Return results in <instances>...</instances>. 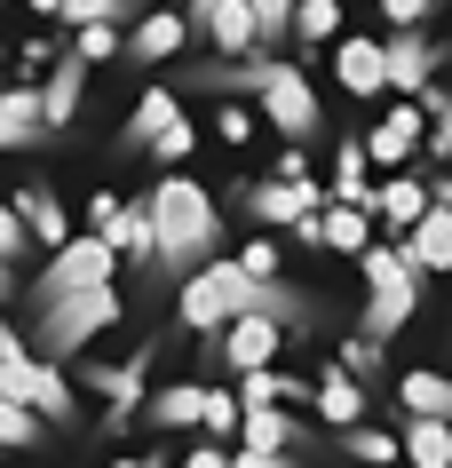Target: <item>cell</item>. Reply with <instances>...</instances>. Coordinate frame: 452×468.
I'll use <instances>...</instances> for the list:
<instances>
[{
	"mask_svg": "<svg viewBox=\"0 0 452 468\" xmlns=\"http://www.w3.org/2000/svg\"><path fill=\"white\" fill-rule=\"evenodd\" d=\"M143 215H151V271L167 286H183L191 271H206L223 254V207L191 175H159L143 191Z\"/></svg>",
	"mask_w": 452,
	"mask_h": 468,
	"instance_id": "cell-1",
	"label": "cell"
},
{
	"mask_svg": "<svg viewBox=\"0 0 452 468\" xmlns=\"http://www.w3.org/2000/svg\"><path fill=\"white\" fill-rule=\"evenodd\" d=\"M357 278H365V318H357V334L373 349H389V334H405L413 310H421V271L405 262L397 239H373V247L357 254Z\"/></svg>",
	"mask_w": 452,
	"mask_h": 468,
	"instance_id": "cell-2",
	"label": "cell"
},
{
	"mask_svg": "<svg viewBox=\"0 0 452 468\" xmlns=\"http://www.w3.org/2000/svg\"><path fill=\"white\" fill-rule=\"evenodd\" d=\"M127 318V302H120V286H96V294H79V302H64V310H48V318H32V357L40 366H79L88 357V342H103L111 325Z\"/></svg>",
	"mask_w": 452,
	"mask_h": 468,
	"instance_id": "cell-3",
	"label": "cell"
},
{
	"mask_svg": "<svg viewBox=\"0 0 452 468\" xmlns=\"http://www.w3.org/2000/svg\"><path fill=\"white\" fill-rule=\"evenodd\" d=\"M0 397H8V405H25L40 429H64V420L79 413V389H72L56 366H40V357L16 342V325H8V318H0Z\"/></svg>",
	"mask_w": 452,
	"mask_h": 468,
	"instance_id": "cell-4",
	"label": "cell"
},
{
	"mask_svg": "<svg viewBox=\"0 0 452 468\" xmlns=\"http://www.w3.org/2000/svg\"><path fill=\"white\" fill-rule=\"evenodd\" d=\"M230 318H254V278H238V262L215 254L206 271H191L175 286V325H183V334H199V342H215Z\"/></svg>",
	"mask_w": 452,
	"mask_h": 468,
	"instance_id": "cell-5",
	"label": "cell"
},
{
	"mask_svg": "<svg viewBox=\"0 0 452 468\" xmlns=\"http://www.w3.org/2000/svg\"><path fill=\"white\" fill-rule=\"evenodd\" d=\"M120 278V262H111V247L103 239H64V247L40 262V278L25 286V318H48V310H64V302L96 294V286H111Z\"/></svg>",
	"mask_w": 452,
	"mask_h": 468,
	"instance_id": "cell-6",
	"label": "cell"
},
{
	"mask_svg": "<svg viewBox=\"0 0 452 468\" xmlns=\"http://www.w3.org/2000/svg\"><path fill=\"white\" fill-rule=\"evenodd\" d=\"M143 366H151V342L135 349V357H120V366H88V357H79V366H64V381H79V389H96L103 397V437H127V420L143 413Z\"/></svg>",
	"mask_w": 452,
	"mask_h": 468,
	"instance_id": "cell-7",
	"label": "cell"
},
{
	"mask_svg": "<svg viewBox=\"0 0 452 468\" xmlns=\"http://www.w3.org/2000/svg\"><path fill=\"white\" fill-rule=\"evenodd\" d=\"M318 444H326V429H310V420L286 413V405H238V437H230V452H278V461L310 468Z\"/></svg>",
	"mask_w": 452,
	"mask_h": 468,
	"instance_id": "cell-8",
	"label": "cell"
},
{
	"mask_svg": "<svg viewBox=\"0 0 452 468\" xmlns=\"http://www.w3.org/2000/svg\"><path fill=\"white\" fill-rule=\"evenodd\" d=\"M238 207H247L254 222H262V239H270V230H294L301 215H326V183H262V175H247V183H238Z\"/></svg>",
	"mask_w": 452,
	"mask_h": 468,
	"instance_id": "cell-9",
	"label": "cell"
},
{
	"mask_svg": "<svg viewBox=\"0 0 452 468\" xmlns=\"http://www.w3.org/2000/svg\"><path fill=\"white\" fill-rule=\"evenodd\" d=\"M183 25L206 40V64H254V8H247V0H206V8H183Z\"/></svg>",
	"mask_w": 452,
	"mask_h": 468,
	"instance_id": "cell-10",
	"label": "cell"
},
{
	"mask_svg": "<svg viewBox=\"0 0 452 468\" xmlns=\"http://www.w3.org/2000/svg\"><path fill=\"white\" fill-rule=\"evenodd\" d=\"M206 349V366H223L230 381L238 373H262V366H278V349H286V334H278L270 318H230L215 342H199Z\"/></svg>",
	"mask_w": 452,
	"mask_h": 468,
	"instance_id": "cell-11",
	"label": "cell"
},
{
	"mask_svg": "<svg viewBox=\"0 0 452 468\" xmlns=\"http://www.w3.org/2000/svg\"><path fill=\"white\" fill-rule=\"evenodd\" d=\"M421 183H428V207H421V222L405 230L397 247H405V262L421 278H436L452 262V191H445V175H421Z\"/></svg>",
	"mask_w": 452,
	"mask_h": 468,
	"instance_id": "cell-12",
	"label": "cell"
},
{
	"mask_svg": "<svg viewBox=\"0 0 452 468\" xmlns=\"http://www.w3.org/2000/svg\"><path fill=\"white\" fill-rule=\"evenodd\" d=\"M8 215L25 222V239H32V254H56L64 239H72V215H64V198H56V183H16V198H8Z\"/></svg>",
	"mask_w": 452,
	"mask_h": 468,
	"instance_id": "cell-13",
	"label": "cell"
},
{
	"mask_svg": "<svg viewBox=\"0 0 452 468\" xmlns=\"http://www.w3.org/2000/svg\"><path fill=\"white\" fill-rule=\"evenodd\" d=\"M357 151H365V167L405 175L413 151H421V112H413V103H389V112L373 120V135H357Z\"/></svg>",
	"mask_w": 452,
	"mask_h": 468,
	"instance_id": "cell-14",
	"label": "cell"
},
{
	"mask_svg": "<svg viewBox=\"0 0 452 468\" xmlns=\"http://www.w3.org/2000/svg\"><path fill=\"white\" fill-rule=\"evenodd\" d=\"M183 48H191L183 8H151V16H135V25L120 32V56H127V64H175Z\"/></svg>",
	"mask_w": 452,
	"mask_h": 468,
	"instance_id": "cell-15",
	"label": "cell"
},
{
	"mask_svg": "<svg viewBox=\"0 0 452 468\" xmlns=\"http://www.w3.org/2000/svg\"><path fill=\"white\" fill-rule=\"evenodd\" d=\"M333 88L357 103H381V40L373 32H342L333 40Z\"/></svg>",
	"mask_w": 452,
	"mask_h": 468,
	"instance_id": "cell-16",
	"label": "cell"
},
{
	"mask_svg": "<svg viewBox=\"0 0 452 468\" xmlns=\"http://www.w3.org/2000/svg\"><path fill=\"white\" fill-rule=\"evenodd\" d=\"M32 96H40V127H48V135H64V127L79 120V96H88V64L64 48V56L48 64V80L32 88Z\"/></svg>",
	"mask_w": 452,
	"mask_h": 468,
	"instance_id": "cell-17",
	"label": "cell"
},
{
	"mask_svg": "<svg viewBox=\"0 0 452 468\" xmlns=\"http://www.w3.org/2000/svg\"><path fill=\"white\" fill-rule=\"evenodd\" d=\"M421 207H428V183H421V175H381L365 215L381 222V239H405V230L421 222Z\"/></svg>",
	"mask_w": 452,
	"mask_h": 468,
	"instance_id": "cell-18",
	"label": "cell"
},
{
	"mask_svg": "<svg viewBox=\"0 0 452 468\" xmlns=\"http://www.w3.org/2000/svg\"><path fill=\"white\" fill-rule=\"evenodd\" d=\"M96 239L111 247V262H135V271H151V215H143V198H120V207H111V222H103Z\"/></svg>",
	"mask_w": 452,
	"mask_h": 468,
	"instance_id": "cell-19",
	"label": "cell"
},
{
	"mask_svg": "<svg viewBox=\"0 0 452 468\" xmlns=\"http://www.w3.org/2000/svg\"><path fill=\"white\" fill-rule=\"evenodd\" d=\"M326 207H350V215H365V207H373V167H365L357 135H342V144H333V191H326ZM365 222H373V215H365Z\"/></svg>",
	"mask_w": 452,
	"mask_h": 468,
	"instance_id": "cell-20",
	"label": "cell"
},
{
	"mask_svg": "<svg viewBox=\"0 0 452 468\" xmlns=\"http://www.w3.org/2000/svg\"><path fill=\"white\" fill-rule=\"evenodd\" d=\"M206 420V381H167L143 397V429H199Z\"/></svg>",
	"mask_w": 452,
	"mask_h": 468,
	"instance_id": "cell-21",
	"label": "cell"
},
{
	"mask_svg": "<svg viewBox=\"0 0 452 468\" xmlns=\"http://www.w3.org/2000/svg\"><path fill=\"white\" fill-rule=\"evenodd\" d=\"M310 405H318V429H326V437H333V429H357V420H365V389H357L350 373H333V366L318 373Z\"/></svg>",
	"mask_w": 452,
	"mask_h": 468,
	"instance_id": "cell-22",
	"label": "cell"
},
{
	"mask_svg": "<svg viewBox=\"0 0 452 468\" xmlns=\"http://www.w3.org/2000/svg\"><path fill=\"white\" fill-rule=\"evenodd\" d=\"M32 144H48V127H40V96L16 80V88H0V151H32Z\"/></svg>",
	"mask_w": 452,
	"mask_h": 468,
	"instance_id": "cell-23",
	"label": "cell"
},
{
	"mask_svg": "<svg viewBox=\"0 0 452 468\" xmlns=\"http://www.w3.org/2000/svg\"><path fill=\"white\" fill-rule=\"evenodd\" d=\"M183 120V103H175V88H143V103L127 112V127H120V151H143L159 127H175Z\"/></svg>",
	"mask_w": 452,
	"mask_h": 468,
	"instance_id": "cell-24",
	"label": "cell"
},
{
	"mask_svg": "<svg viewBox=\"0 0 452 468\" xmlns=\"http://www.w3.org/2000/svg\"><path fill=\"white\" fill-rule=\"evenodd\" d=\"M445 373H428V366H413V373H397V413L405 420H445Z\"/></svg>",
	"mask_w": 452,
	"mask_h": 468,
	"instance_id": "cell-25",
	"label": "cell"
},
{
	"mask_svg": "<svg viewBox=\"0 0 452 468\" xmlns=\"http://www.w3.org/2000/svg\"><path fill=\"white\" fill-rule=\"evenodd\" d=\"M230 397H238V405H286V413H294V405H301L310 389H301L294 373L262 366V373H238V381H230Z\"/></svg>",
	"mask_w": 452,
	"mask_h": 468,
	"instance_id": "cell-26",
	"label": "cell"
},
{
	"mask_svg": "<svg viewBox=\"0 0 452 468\" xmlns=\"http://www.w3.org/2000/svg\"><path fill=\"white\" fill-rule=\"evenodd\" d=\"M318 247L326 254H365L373 247V222L350 215V207H326V215H318Z\"/></svg>",
	"mask_w": 452,
	"mask_h": 468,
	"instance_id": "cell-27",
	"label": "cell"
},
{
	"mask_svg": "<svg viewBox=\"0 0 452 468\" xmlns=\"http://www.w3.org/2000/svg\"><path fill=\"white\" fill-rule=\"evenodd\" d=\"M333 452H350L357 468H397V429H333Z\"/></svg>",
	"mask_w": 452,
	"mask_h": 468,
	"instance_id": "cell-28",
	"label": "cell"
},
{
	"mask_svg": "<svg viewBox=\"0 0 452 468\" xmlns=\"http://www.w3.org/2000/svg\"><path fill=\"white\" fill-rule=\"evenodd\" d=\"M286 40H294V48H326V40H342V8H333V0H301L294 25H286Z\"/></svg>",
	"mask_w": 452,
	"mask_h": 468,
	"instance_id": "cell-29",
	"label": "cell"
},
{
	"mask_svg": "<svg viewBox=\"0 0 452 468\" xmlns=\"http://www.w3.org/2000/svg\"><path fill=\"white\" fill-rule=\"evenodd\" d=\"M397 452H405L413 468H445V452H452L445 420H405V429H397Z\"/></svg>",
	"mask_w": 452,
	"mask_h": 468,
	"instance_id": "cell-30",
	"label": "cell"
},
{
	"mask_svg": "<svg viewBox=\"0 0 452 468\" xmlns=\"http://www.w3.org/2000/svg\"><path fill=\"white\" fill-rule=\"evenodd\" d=\"M333 373H350L357 389H373L381 373H389V349H373V342H365V334H350V342L333 349Z\"/></svg>",
	"mask_w": 452,
	"mask_h": 468,
	"instance_id": "cell-31",
	"label": "cell"
},
{
	"mask_svg": "<svg viewBox=\"0 0 452 468\" xmlns=\"http://www.w3.org/2000/svg\"><path fill=\"white\" fill-rule=\"evenodd\" d=\"M230 262H238V278L270 286V278H286V239H247V247L230 254Z\"/></svg>",
	"mask_w": 452,
	"mask_h": 468,
	"instance_id": "cell-32",
	"label": "cell"
},
{
	"mask_svg": "<svg viewBox=\"0 0 452 468\" xmlns=\"http://www.w3.org/2000/svg\"><path fill=\"white\" fill-rule=\"evenodd\" d=\"M247 8H254V56L286 48V25H294V8H286V0H247Z\"/></svg>",
	"mask_w": 452,
	"mask_h": 468,
	"instance_id": "cell-33",
	"label": "cell"
},
{
	"mask_svg": "<svg viewBox=\"0 0 452 468\" xmlns=\"http://www.w3.org/2000/svg\"><path fill=\"white\" fill-rule=\"evenodd\" d=\"M199 429H206V444H230V437H238V397H230L223 381H206V420H199Z\"/></svg>",
	"mask_w": 452,
	"mask_h": 468,
	"instance_id": "cell-34",
	"label": "cell"
},
{
	"mask_svg": "<svg viewBox=\"0 0 452 468\" xmlns=\"http://www.w3.org/2000/svg\"><path fill=\"white\" fill-rule=\"evenodd\" d=\"M40 437H48V429H40L25 405H8V397H0V452H32Z\"/></svg>",
	"mask_w": 452,
	"mask_h": 468,
	"instance_id": "cell-35",
	"label": "cell"
},
{
	"mask_svg": "<svg viewBox=\"0 0 452 468\" xmlns=\"http://www.w3.org/2000/svg\"><path fill=\"white\" fill-rule=\"evenodd\" d=\"M151 159H159V167H183V159H191V151H199V127L191 120H175V127H159V135H151Z\"/></svg>",
	"mask_w": 452,
	"mask_h": 468,
	"instance_id": "cell-36",
	"label": "cell"
},
{
	"mask_svg": "<svg viewBox=\"0 0 452 468\" xmlns=\"http://www.w3.org/2000/svg\"><path fill=\"white\" fill-rule=\"evenodd\" d=\"M64 48H72L88 72H96V64H111V56H120V25H88V32H72Z\"/></svg>",
	"mask_w": 452,
	"mask_h": 468,
	"instance_id": "cell-37",
	"label": "cell"
},
{
	"mask_svg": "<svg viewBox=\"0 0 452 468\" xmlns=\"http://www.w3.org/2000/svg\"><path fill=\"white\" fill-rule=\"evenodd\" d=\"M381 40H397V32H436V8H428V0H389V8H381Z\"/></svg>",
	"mask_w": 452,
	"mask_h": 468,
	"instance_id": "cell-38",
	"label": "cell"
},
{
	"mask_svg": "<svg viewBox=\"0 0 452 468\" xmlns=\"http://www.w3.org/2000/svg\"><path fill=\"white\" fill-rule=\"evenodd\" d=\"M215 135L223 144H254V112L247 103H215Z\"/></svg>",
	"mask_w": 452,
	"mask_h": 468,
	"instance_id": "cell-39",
	"label": "cell"
},
{
	"mask_svg": "<svg viewBox=\"0 0 452 468\" xmlns=\"http://www.w3.org/2000/svg\"><path fill=\"white\" fill-rule=\"evenodd\" d=\"M32 254V239H25V222L8 215V198H0V262H8V271H16V262H25Z\"/></svg>",
	"mask_w": 452,
	"mask_h": 468,
	"instance_id": "cell-40",
	"label": "cell"
},
{
	"mask_svg": "<svg viewBox=\"0 0 452 468\" xmlns=\"http://www.w3.org/2000/svg\"><path fill=\"white\" fill-rule=\"evenodd\" d=\"M56 56H64V40H25V48H16V64H32V72H48Z\"/></svg>",
	"mask_w": 452,
	"mask_h": 468,
	"instance_id": "cell-41",
	"label": "cell"
},
{
	"mask_svg": "<svg viewBox=\"0 0 452 468\" xmlns=\"http://www.w3.org/2000/svg\"><path fill=\"white\" fill-rule=\"evenodd\" d=\"M175 468H230V444H191Z\"/></svg>",
	"mask_w": 452,
	"mask_h": 468,
	"instance_id": "cell-42",
	"label": "cell"
},
{
	"mask_svg": "<svg viewBox=\"0 0 452 468\" xmlns=\"http://www.w3.org/2000/svg\"><path fill=\"white\" fill-rule=\"evenodd\" d=\"M278 183H318L310 175V151H278Z\"/></svg>",
	"mask_w": 452,
	"mask_h": 468,
	"instance_id": "cell-43",
	"label": "cell"
},
{
	"mask_svg": "<svg viewBox=\"0 0 452 468\" xmlns=\"http://www.w3.org/2000/svg\"><path fill=\"white\" fill-rule=\"evenodd\" d=\"M111 207H120V198H111V191H96V198H88V239H96L103 222H111Z\"/></svg>",
	"mask_w": 452,
	"mask_h": 468,
	"instance_id": "cell-44",
	"label": "cell"
},
{
	"mask_svg": "<svg viewBox=\"0 0 452 468\" xmlns=\"http://www.w3.org/2000/svg\"><path fill=\"white\" fill-rule=\"evenodd\" d=\"M230 468H301V461H278V452H230Z\"/></svg>",
	"mask_w": 452,
	"mask_h": 468,
	"instance_id": "cell-45",
	"label": "cell"
},
{
	"mask_svg": "<svg viewBox=\"0 0 452 468\" xmlns=\"http://www.w3.org/2000/svg\"><path fill=\"white\" fill-rule=\"evenodd\" d=\"M8 302H16V271H8V262H0V310H8Z\"/></svg>",
	"mask_w": 452,
	"mask_h": 468,
	"instance_id": "cell-46",
	"label": "cell"
},
{
	"mask_svg": "<svg viewBox=\"0 0 452 468\" xmlns=\"http://www.w3.org/2000/svg\"><path fill=\"white\" fill-rule=\"evenodd\" d=\"M120 468H167V461H151V452H143V461H120Z\"/></svg>",
	"mask_w": 452,
	"mask_h": 468,
	"instance_id": "cell-47",
	"label": "cell"
},
{
	"mask_svg": "<svg viewBox=\"0 0 452 468\" xmlns=\"http://www.w3.org/2000/svg\"><path fill=\"white\" fill-rule=\"evenodd\" d=\"M0 64H8V40H0Z\"/></svg>",
	"mask_w": 452,
	"mask_h": 468,
	"instance_id": "cell-48",
	"label": "cell"
}]
</instances>
